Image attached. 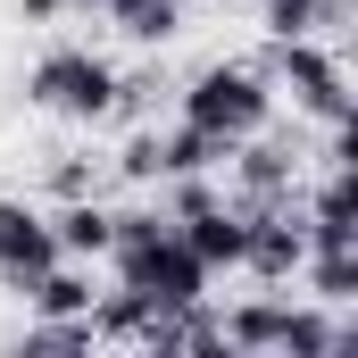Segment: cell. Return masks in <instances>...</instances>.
Instances as JSON below:
<instances>
[{
	"label": "cell",
	"mask_w": 358,
	"mask_h": 358,
	"mask_svg": "<svg viewBox=\"0 0 358 358\" xmlns=\"http://www.w3.org/2000/svg\"><path fill=\"white\" fill-rule=\"evenodd\" d=\"M275 117V84L259 67H200L192 84H183V125H200L217 150H242V142H259Z\"/></svg>",
	"instance_id": "6da1fadb"
},
{
	"label": "cell",
	"mask_w": 358,
	"mask_h": 358,
	"mask_svg": "<svg viewBox=\"0 0 358 358\" xmlns=\"http://www.w3.org/2000/svg\"><path fill=\"white\" fill-rule=\"evenodd\" d=\"M25 100L42 108V117H67V125H100L108 108H117V67L84 50V42H59V50H42L34 67H25Z\"/></svg>",
	"instance_id": "7a4b0ae2"
},
{
	"label": "cell",
	"mask_w": 358,
	"mask_h": 358,
	"mask_svg": "<svg viewBox=\"0 0 358 358\" xmlns=\"http://www.w3.org/2000/svg\"><path fill=\"white\" fill-rule=\"evenodd\" d=\"M217 159H234V150H217L200 125H150V134H134L125 150H117V176L125 183H183V176H208Z\"/></svg>",
	"instance_id": "3957f363"
},
{
	"label": "cell",
	"mask_w": 358,
	"mask_h": 358,
	"mask_svg": "<svg viewBox=\"0 0 358 358\" xmlns=\"http://www.w3.org/2000/svg\"><path fill=\"white\" fill-rule=\"evenodd\" d=\"M225 325V350H292V358H325L334 350V325L317 308H283V300H259V308H234L217 317Z\"/></svg>",
	"instance_id": "277c9868"
},
{
	"label": "cell",
	"mask_w": 358,
	"mask_h": 358,
	"mask_svg": "<svg viewBox=\"0 0 358 358\" xmlns=\"http://www.w3.org/2000/svg\"><path fill=\"white\" fill-rule=\"evenodd\" d=\"M176 234L192 242V259L217 275V267H242V225H250V208H234V200H208L200 183L183 176V192H176Z\"/></svg>",
	"instance_id": "5b68a950"
},
{
	"label": "cell",
	"mask_w": 358,
	"mask_h": 358,
	"mask_svg": "<svg viewBox=\"0 0 358 358\" xmlns=\"http://www.w3.org/2000/svg\"><path fill=\"white\" fill-rule=\"evenodd\" d=\"M275 76L292 84V100H300L308 117H325V125H350V84H342V59H325L308 34L275 42Z\"/></svg>",
	"instance_id": "8992f818"
},
{
	"label": "cell",
	"mask_w": 358,
	"mask_h": 358,
	"mask_svg": "<svg viewBox=\"0 0 358 358\" xmlns=\"http://www.w3.org/2000/svg\"><path fill=\"white\" fill-rule=\"evenodd\" d=\"M300 259H308L300 208H292V200H259V208H250V225H242V267L259 275V283H292Z\"/></svg>",
	"instance_id": "52a82bcc"
},
{
	"label": "cell",
	"mask_w": 358,
	"mask_h": 358,
	"mask_svg": "<svg viewBox=\"0 0 358 358\" xmlns=\"http://www.w3.org/2000/svg\"><path fill=\"white\" fill-rule=\"evenodd\" d=\"M42 267H59L50 208H34V200H0V283H8V292H25Z\"/></svg>",
	"instance_id": "ba28073f"
},
{
	"label": "cell",
	"mask_w": 358,
	"mask_h": 358,
	"mask_svg": "<svg viewBox=\"0 0 358 358\" xmlns=\"http://www.w3.org/2000/svg\"><path fill=\"white\" fill-rule=\"evenodd\" d=\"M92 275H76V267H42L34 283H25V308L42 317V325H67V317H92Z\"/></svg>",
	"instance_id": "9c48e42d"
},
{
	"label": "cell",
	"mask_w": 358,
	"mask_h": 358,
	"mask_svg": "<svg viewBox=\"0 0 358 358\" xmlns=\"http://www.w3.org/2000/svg\"><path fill=\"white\" fill-rule=\"evenodd\" d=\"M50 234H59V259H100V250H108V208L84 200V192H67V200L50 208Z\"/></svg>",
	"instance_id": "30bf717a"
},
{
	"label": "cell",
	"mask_w": 358,
	"mask_h": 358,
	"mask_svg": "<svg viewBox=\"0 0 358 358\" xmlns=\"http://www.w3.org/2000/svg\"><path fill=\"white\" fill-rule=\"evenodd\" d=\"M100 17H108L125 42H142V50L183 34V0H100Z\"/></svg>",
	"instance_id": "8fae6325"
},
{
	"label": "cell",
	"mask_w": 358,
	"mask_h": 358,
	"mask_svg": "<svg viewBox=\"0 0 358 358\" xmlns=\"http://www.w3.org/2000/svg\"><path fill=\"white\" fill-rule=\"evenodd\" d=\"M242 183L267 192V200H283V183H292V150H250V159H242Z\"/></svg>",
	"instance_id": "7c38bea8"
},
{
	"label": "cell",
	"mask_w": 358,
	"mask_h": 358,
	"mask_svg": "<svg viewBox=\"0 0 358 358\" xmlns=\"http://www.w3.org/2000/svg\"><path fill=\"white\" fill-rule=\"evenodd\" d=\"M317 17H325V0H267V34H275V42L317 34Z\"/></svg>",
	"instance_id": "4fadbf2b"
},
{
	"label": "cell",
	"mask_w": 358,
	"mask_h": 358,
	"mask_svg": "<svg viewBox=\"0 0 358 358\" xmlns=\"http://www.w3.org/2000/svg\"><path fill=\"white\" fill-rule=\"evenodd\" d=\"M25 17H34V25H42V17H59V0H25Z\"/></svg>",
	"instance_id": "5bb4252c"
}]
</instances>
